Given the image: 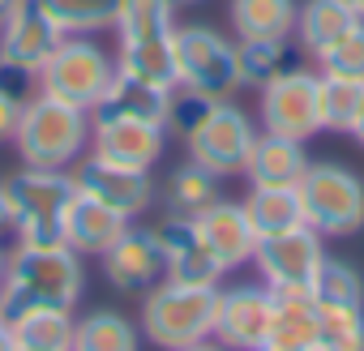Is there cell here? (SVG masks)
<instances>
[{
  "label": "cell",
  "mask_w": 364,
  "mask_h": 351,
  "mask_svg": "<svg viewBox=\"0 0 364 351\" xmlns=\"http://www.w3.org/2000/svg\"><path fill=\"white\" fill-rule=\"evenodd\" d=\"M86 291V266L82 253L69 244L60 249H31L14 244L5 261V279H0V308L5 321L31 308H77Z\"/></svg>",
  "instance_id": "cell-1"
},
{
  "label": "cell",
  "mask_w": 364,
  "mask_h": 351,
  "mask_svg": "<svg viewBox=\"0 0 364 351\" xmlns=\"http://www.w3.org/2000/svg\"><path fill=\"white\" fill-rule=\"evenodd\" d=\"M215 304H219V287H185L159 279L150 291H141V308H137L141 338L159 351H180L202 338H215Z\"/></svg>",
  "instance_id": "cell-2"
},
{
  "label": "cell",
  "mask_w": 364,
  "mask_h": 351,
  "mask_svg": "<svg viewBox=\"0 0 364 351\" xmlns=\"http://www.w3.org/2000/svg\"><path fill=\"white\" fill-rule=\"evenodd\" d=\"M90 120L95 116L86 107H73L65 99L35 90V94H26L14 146H18L22 163H31V167H73L90 150Z\"/></svg>",
  "instance_id": "cell-3"
},
{
  "label": "cell",
  "mask_w": 364,
  "mask_h": 351,
  "mask_svg": "<svg viewBox=\"0 0 364 351\" xmlns=\"http://www.w3.org/2000/svg\"><path fill=\"white\" fill-rule=\"evenodd\" d=\"M296 193H300L304 223L321 240H347L364 232V180L347 163H334V158L309 163Z\"/></svg>",
  "instance_id": "cell-4"
},
{
  "label": "cell",
  "mask_w": 364,
  "mask_h": 351,
  "mask_svg": "<svg viewBox=\"0 0 364 351\" xmlns=\"http://www.w3.org/2000/svg\"><path fill=\"white\" fill-rule=\"evenodd\" d=\"M112 82H116V56L103 52V43L95 35H65L60 48L39 69L35 90L52 94V99H65L73 107L95 112Z\"/></svg>",
  "instance_id": "cell-5"
},
{
  "label": "cell",
  "mask_w": 364,
  "mask_h": 351,
  "mask_svg": "<svg viewBox=\"0 0 364 351\" xmlns=\"http://www.w3.org/2000/svg\"><path fill=\"white\" fill-rule=\"evenodd\" d=\"M176 48V86H189L202 90L210 99H232L240 86V69H236V39H228L215 26L189 22V26H176L171 35Z\"/></svg>",
  "instance_id": "cell-6"
},
{
  "label": "cell",
  "mask_w": 364,
  "mask_h": 351,
  "mask_svg": "<svg viewBox=\"0 0 364 351\" xmlns=\"http://www.w3.org/2000/svg\"><path fill=\"white\" fill-rule=\"evenodd\" d=\"M257 116H262L266 133L296 137V141L317 137L321 133V73L291 65L279 77H270L262 86Z\"/></svg>",
  "instance_id": "cell-7"
},
{
  "label": "cell",
  "mask_w": 364,
  "mask_h": 351,
  "mask_svg": "<svg viewBox=\"0 0 364 351\" xmlns=\"http://www.w3.org/2000/svg\"><path fill=\"white\" fill-rule=\"evenodd\" d=\"M257 137V124L253 116L232 103V99H219L215 112L206 116V124L185 141L189 158L202 163L206 171H215L219 180H228V176H240L245 171V158H249V146Z\"/></svg>",
  "instance_id": "cell-8"
},
{
  "label": "cell",
  "mask_w": 364,
  "mask_h": 351,
  "mask_svg": "<svg viewBox=\"0 0 364 351\" xmlns=\"http://www.w3.org/2000/svg\"><path fill=\"white\" fill-rule=\"evenodd\" d=\"M321 257H326V240L309 223L279 232V236H262L253 249V266L270 291H304L309 296Z\"/></svg>",
  "instance_id": "cell-9"
},
{
  "label": "cell",
  "mask_w": 364,
  "mask_h": 351,
  "mask_svg": "<svg viewBox=\"0 0 364 351\" xmlns=\"http://www.w3.org/2000/svg\"><path fill=\"white\" fill-rule=\"evenodd\" d=\"M69 171H73L77 193H86V198H95V202L120 210L124 219H141V215L154 206V198H159L150 171L107 163V158H99V154H90V150H86Z\"/></svg>",
  "instance_id": "cell-10"
},
{
  "label": "cell",
  "mask_w": 364,
  "mask_h": 351,
  "mask_svg": "<svg viewBox=\"0 0 364 351\" xmlns=\"http://www.w3.org/2000/svg\"><path fill=\"white\" fill-rule=\"evenodd\" d=\"M60 39H65V31L48 18L39 0H22L14 18L0 26V73L35 82L39 69L48 65V56L60 48Z\"/></svg>",
  "instance_id": "cell-11"
},
{
  "label": "cell",
  "mask_w": 364,
  "mask_h": 351,
  "mask_svg": "<svg viewBox=\"0 0 364 351\" xmlns=\"http://www.w3.org/2000/svg\"><path fill=\"white\" fill-rule=\"evenodd\" d=\"M270 317H274V291L266 283L219 287L215 338L228 351H262L266 338H270Z\"/></svg>",
  "instance_id": "cell-12"
},
{
  "label": "cell",
  "mask_w": 364,
  "mask_h": 351,
  "mask_svg": "<svg viewBox=\"0 0 364 351\" xmlns=\"http://www.w3.org/2000/svg\"><path fill=\"white\" fill-rule=\"evenodd\" d=\"M103 279L120 291V296H141L150 291L159 279H167V261H163V244L154 236V227L129 223L103 253H99Z\"/></svg>",
  "instance_id": "cell-13"
},
{
  "label": "cell",
  "mask_w": 364,
  "mask_h": 351,
  "mask_svg": "<svg viewBox=\"0 0 364 351\" xmlns=\"http://www.w3.org/2000/svg\"><path fill=\"white\" fill-rule=\"evenodd\" d=\"M9 202L18 210V223H65V206L77 198V185H73V171L69 167H31L22 163V171H14L9 180Z\"/></svg>",
  "instance_id": "cell-14"
},
{
  "label": "cell",
  "mask_w": 364,
  "mask_h": 351,
  "mask_svg": "<svg viewBox=\"0 0 364 351\" xmlns=\"http://www.w3.org/2000/svg\"><path fill=\"white\" fill-rule=\"evenodd\" d=\"M159 244H163V261H167V279L185 283V287H219L223 283V266L219 257L206 249V240L198 236V223L185 215H167L154 227Z\"/></svg>",
  "instance_id": "cell-15"
},
{
  "label": "cell",
  "mask_w": 364,
  "mask_h": 351,
  "mask_svg": "<svg viewBox=\"0 0 364 351\" xmlns=\"http://www.w3.org/2000/svg\"><path fill=\"white\" fill-rule=\"evenodd\" d=\"M167 150V129L163 124H146V120H90V154L120 163V167H137L150 171Z\"/></svg>",
  "instance_id": "cell-16"
},
{
  "label": "cell",
  "mask_w": 364,
  "mask_h": 351,
  "mask_svg": "<svg viewBox=\"0 0 364 351\" xmlns=\"http://www.w3.org/2000/svg\"><path fill=\"white\" fill-rule=\"evenodd\" d=\"M193 223H198V236L206 240V249L219 257V266H223L228 274L253 261L257 232H253V223H249V215H245V202L219 198V202H210L202 215H193Z\"/></svg>",
  "instance_id": "cell-17"
},
{
  "label": "cell",
  "mask_w": 364,
  "mask_h": 351,
  "mask_svg": "<svg viewBox=\"0 0 364 351\" xmlns=\"http://www.w3.org/2000/svg\"><path fill=\"white\" fill-rule=\"evenodd\" d=\"M309 141H296V137H279V133H266L257 129L253 146H249V158H245V180L249 189H270V185H300V176L309 171Z\"/></svg>",
  "instance_id": "cell-18"
},
{
  "label": "cell",
  "mask_w": 364,
  "mask_h": 351,
  "mask_svg": "<svg viewBox=\"0 0 364 351\" xmlns=\"http://www.w3.org/2000/svg\"><path fill=\"white\" fill-rule=\"evenodd\" d=\"M129 223H133V219H124L120 210H112V206H103V202L77 193V198L65 206V244H69L73 253H82V257H86V253L99 257Z\"/></svg>",
  "instance_id": "cell-19"
},
{
  "label": "cell",
  "mask_w": 364,
  "mask_h": 351,
  "mask_svg": "<svg viewBox=\"0 0 364 351\" xmlns=\"http://www.w3.org/2000/svg\"><path fill=\"white\" fill-rule=\"evenodd\" d=\"M167 99H171V90H163L154 82H141V77H129V73H116V82L107 86V94L99 99V107L90 116H99V120H146V124H163L167 120Z\"/></svg>",
  "instance_id": "cell-20"
},
{
  "label": "cell",
  "mask_w": 364,
  "mask_h": 351,
  "mask_svg": "<svg viewBox=\"0 0 364 351\" xmlns=\"http://www.w3.org/2000/svg\"><path fill=\"white\" fill-rule=\"evenodd\" d=\"M300 0H228L236 39H296Z\"/></svg>",
  "instance_id": "cell-21"
},
{
  "label": "cell",
  "mask_w": 364,
  "mask_h": 351,
  "mask_svg": "<svg viewBox=\"0 0 364 351\" xmlns=\"http://www.w3.org/2000/svg\"><path fill=\"white\" fill-rule=\"evenodd\" d=\"M317 304L304 291H274V317H270V338L266 347L279 351H309L317 347Z\"/></svg>",
  "instance_id": "cell-22"
},
{
  "label": "cell",
  "mask_w": 364,
  "mask_h": 351,
  "mask_svg": "<svg viewBox=\"0 0 364 351\" xmlns=\"http://www.w3.org/2000/svg\"><path fill=\"white\" fill-rule=\"evenodd\" d=\"M351 22H360V18L351 14L347 0H300V14H296V48L304 56H317Z\"/></svg>",
  "instance_id": "cell-23"
},
{
  "label": "cell",
  "mask_w": 364,
  "mask_h": 351,
  "mask_svg": "<svg viewBox=\"0 0 364 351\" xmlns=\"http://www.w3.org/2000/svg\"><path fill=\"white\" fill-rule=\"evenodd\" d=\"M223 193H219V176L215 171H206L202 163H180L167 180H163V206H167V215H185V219H193V215H202L210 202H219Z\"/></svg>",
  "instance_id": "cell-24"
},
{
  "label": "cell",
  "mask_w": 364,
  "mask_h": 351,
  "mask_svg": "<svg viewBox=\"0 0 364 351\" xmlns=\"http://www.w3.org/2000/svg\"><path fill=\"white\" fill-rule=\"evenodd\" d=\"M245 215L262 236H279V232H291L304 223V210H300V193L296 185H270V189H249L245 193Z\"/></svg>",
  "instance_id": "cell-25"
},
{
  "label": "cell",
  "mask_w": 364,
  "mask_h": 351,
  "mask_svg": "<svg viewBox=\"0 0 364 351\" xmlns=\"http://www.w3.org/2000/svg\"><path fill=\"white\" fill-rule=\"evenodd\" d=\"M73 308H31L18 313L9 325L22 351H73Z\"/></svg>",
  "instance_id": "cell-26"
},
{
  "label": "cell",
  "mask_w": 364,
  "mask_h": 351,
  "mask_svg": "<svg viewBox=\"0 0 364 351\" xmlns=\"http://www.w3.org/2000/svg\"><path fill=\"white\" fill-rule=\"evenodd\" d=\"M112 31L120 43L171 39L176 35V0H120Z\"/></svg>",
  "instance_id": "cell-27"
},
{
  "label": "cell",
  "mask_w": 364,
  "mask_h": 351,
  "mask_svg": "<svg viewBox=\"0 0 364 351\" xmlns=\"http://www.w3.org/2000/svg\"><path fill=\"white\" fill-rule=\"evenodd\" d=\"M116 73L154 82L163 90H176V48L171 39H141V43H120L116 48Z\"/></svg>",
  "instance_id": "cell-28"
},
{
  "label": "cell",
  "mask_w": 364,
  "mask_h": 351,
  "mask_svg": "<svg viewBox=\"0 0 364 351\" xmlns=\"http://www.w3.org/2000/svg\"><path fill=\"white\" fill-rule=\"evenodd\" d=\"M73 351H137V325L116 308H90L73 321Z\"/></svg>",
  "instance_id": "cell-29"
},
{
  "label": "cell",
  "mask_w": 364,
  "mask_h": 351,
  "mask_svg": "<svg viewBox=\"0 0 364 351\" xmlns=\"http://www.w3.org/2000/svg\"><path fill=\"white\" fill-rule=\"evenodd\" d=\"M296 65V39H236V69L240 86H266L283 69Z\"/></svg>",
  "instance_id": "cell-30"
},
{
  "label": "cell",
  "mask_w": 364,
  "mask_h": 351,
  "mask_svg": "<svg viewBox=\"0 0 364 351\" xmlns=\"http://www.w3.org/2000/svg\"><path fill=\"white\" fill-rule=\"evenodd\" d=\"M309 296H313L317 308H364V274L351 261L326 253L317 274H313Z\"/></svg>",
  "instance_id": "cell-31"
},
{
  "label": "cell",
  "mask_w": 364,
  "mask_h": 351,
  "mask_svg": "<svg viewBox=\"0 0 364 351\" xmlns=\"http://www.w3.org/2000/svg\"><path fill=\"white\" fill-rule=\"evenodd\" d=\"M65 35H99L116 26L120 0H39Z\"/></svg>",
  "instance_id": "cell-32"
},
{
  "label": "cell",
  "mask_w": 364,
  "mask_h": 351,
  "mask_svg": "<svg viewBox=\"0 0 364 351\" xmlns=\"http://www.w3.org/2000/svg\"><path fill=\"white\" fill-rule=\"evenodd\" d=\"M360 103H364V82L360 77L321 73V133H351V120H355Z\"/></svg>",
  "instance_id": "cell-33"
},
{
  "label": "cell",
  "mask_w": 364,
  "mask_h": 351,
  "mask_svg": "<svg viewBox=\"0 0 364 351\" xmlns=\"http://www.w3.org/2000/svg\"><path fill=\"white\" fill-rule=\"evenodd\" d=\"M215 103H219V99H210V94H202V90L176 86V90H171V99H167V120H163L167 137L189 141V137L206 124V116L215 112Z\"/></svg>",
  "instance_id": "cell-34"
},
{
  "label": "cell",
  "mask_w": 364,
  "mask_h": 351,
  "mask_svg": "<svg viewBox=\"0 0 364 351\" xmlns=\"http://www.w3.org/2000/svg\"><path fill=\"white\" fill-rule=\"evenodd\" d=\"M321 351H364V308H317Z\"/></svg>",
  "instance_id": "cell-35"
},
{
  "label": "cell",
  "mask_w": 364,
  "mask_h": 351,
  "mask_svg": "<svg viewBox=\"0 0 364 351\" xmlns=\"http://www.w3.org/2000/svg\"><path fill=\"white\" fill-rule=\"evenodd\" d=\"M321 73H338V77H360L364 82V18L351 22L326 52L313 56Z\"/></svg>",
  "instance_id": "cell-36"
},
{
  "label": "cell",
  "mask_w": 364,
  "mask_h": 351,
  "mask_svg": "<svg viewBox=\"0 0 364 351\" xmlns=\"http://www.w3.org/2000/svg\"><path fill=\"white\" fill-rule=\"evenodd\" d=\"M22 82L31 77H14V73H0V146L14 141L18 124H22V107H26V90Z\"/></svg>",
  "instance_id": "cell-37"
},
{
  "label": "cell",
  "mask_w": 364,
  "mask_h": 351,
  "mask_svg": "<svg viewBox=\"0 0 364 351\" xmlns=\"http://www.w3.org/2000/svg\"><path fill=\"white\" fill-rule=\"evenodd\" d=\"M14 223H18V210H14V202H9V189L0 185V236L14 232Z\"/></svg>",
  "instance_id": "cell-38"
},
{
  "label": "cell",
  "mask_w": 364,
  "mask_h": 351,
  "mask_svg": "<svg viewBox=\"0 0 364 351\" xmlns=\"http://www.w3.org/2000/svg\"><path fill=\"white\" fill-rule=\"evenodd\" d=\"M0 351H22V347H18V334H14L9 321H0Z\"/></svg>",
  "instance_id": "cell-39"
},
{
  "label": "cell",
  "mask_w": 364,
  "mask_h": 351,
  "mask_svg": "<svg viewBox=\"0 0 364 351\" xmlns=\"http://www.w3.org/2000/svg\"><path fill=\"white\" fill-rule=\"evenodd\" d=\"M180 351H228L219 338H202V342H193V347H180Z\"/></svg>",
  "instance_id": "cell-40"
},
{
  "label": "cell",
  "mask_w": 364,
  "mask_h": 351,
  "mask_svg": "<svg viewBox=\"0 0 364 351\" xmlns=\"http://www.w3.org/2000/svg\"><path fill=\"white\" fill-rule=\"evenodd\" d=\"M351 137L364 146V103H360V112H355V120H351Z\"/></svg>",
  "instance_id": "cell-41"
},
{
  "label": "cell",
  "mask_w": 364,
  "mask_h": 351,
  "mask_svg": "<svg viewBox=\"0 0 364 351\" xmlns=\"http://www.w3.org/2000/svg\"><path fill=\"white\" fill-rule=\"evenodd\" d=\"M18 5H22V0H0V26L14 18V9H18Z\"/></svg>",
  "instance_id": "cell-42"
},
{
  "label": "cell",
  "mask_w": 364,
  "mask_h": 351,
  "mask_svg": "<svg viewBox=\"0 0 364 351\" xmlns=\"http://www.w3.org/2000/svg\"><path fill=\"white\" fill-rule=\"evenodd\" d=\"M347 5H351V14H355V18H364V0H347Z\"/></svg>",
  "instance_id": "cell-43"
},
{
  "label": "cell",
  "mask_w": 364,
  "mask_h": 351,
  "mask_svg": "<svg viewBox=\"0 0 364 351\" xmlns=\"http://www.w3.org/2000/svg\"><path fill=\"white\" fill-rule=\"evenodd\" d=\"M193 5H206V0H176V9H193Z\"/></svg>",
  "instance_id": "cell-44"
},
{
  "label": "cell",
  "mask_w": 364,
  "mask_h": 351,
  "mask_svg": "<svg viewBox=\"0 0 364 351\" xmlns=\"http://www.w3.org/2000/svg\"><path fill=\"white\" fill-rule=\"evenodd\" d=\"M5 261H9V249L0 244V279H5Z\"/></svg>",
  "instance_id": "cell-45"
},
{
  "label": "cell",
  "mask_w": 364,
  "mask_h": 351,
  "mask_svg": "<svg viewBox=\"0 0 364 351\" xmlns=\"http://www.w3.org/2000/svg\"><path fill=\"white\" fill-rule=\"evenodd\" d=\"M262 351H279V347H262ZM309 351H321V347H309Z\"/></svg>",
  "instance_id": "cell-46"
},
{
  "label": "cell",
  "mask_w": 364,
  "mask_h": 351,
  "mask_svg": "<svg viewBox=\"0 0 364 351\" xmlns=\"http://www.w3.org/2000/svg\"><path fill=\"white\" fill-rule=\"evenodd\" d=\"M0 321H5V308H0Z\"/></svg>",
  "instance_id": "cell-47"
}]
</instances>
